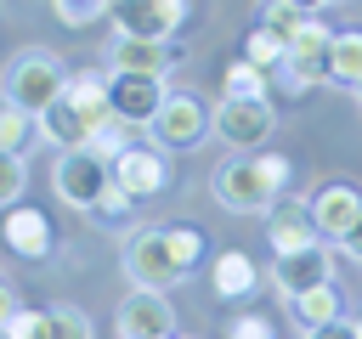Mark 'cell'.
<instances>
[{"instance_id":"cell-23","label":"cell","mask_w":362,"mask_h":339,"mask_svg":"<svg viewBox=\"0 0 362 339\" xmlns=\"http://www.w3.org/2000/svg\"><path fill=\"white\" fill-rule=\"evenodd\" d=\"M294 316H300L305 328H328V322H339V288L322 282V288L300 294V299H294Z\"/></svg>"},{"instance_id":"cell-32","label":"cell","mask_w":362,"mask_h":339,"mask_svg":"<svg viewBox=\"0 0 362 339\" xmlns=\"http://www.w3.org/2000/svg\"><path fill=\"white\" fill-rule=\"evenodd\" d=\"M40 322H45V311H28V305H17V316L0 328V339H40Z\"/></svg>"},{"instance_id":"cell-27","label":"cell","mask_w":362,"mask_h":339,"mask_svg":"<svg viewBox=\"0 0 362 339\" xmlns=\"http://www.w3.org/2000/svg\"><path fill=\"white\" fill-rule=\"evenodd\" d=\"M164 237H170V254H175L181 271H192L204 260V232L198 226H164Z\"/></svg>"},{"instance_id":"cell-6","label":"cell","mask_w":362,"mask_h":339,"mask_svg":"<svg viewBox=\"0 0 362 339\" xmlns=\"http://www.w3.org/2000/svg\"><path fill=\"white\" fill-rule=\"evenodd\" d=\"M328 51H334V28H328L322 17H305V23L288 34V51H283V79H288L294 90H305V85L328 79Z\"/></svg>"},{"instance_id":"cell-39","label":"cell","mask_w":362,"mask_h":339,"mask_svg":"<svg viewBox=\"0 0 362 339\" xmlns=\"http://www.w3.org/2000/svg\"><path fill=\"white\" fill-rule=\"evenodd\" d=\"M356 102H362V85H356Z\"/></svg>"},{"instance_id":"cell-11","label":"cell","mask_w":362,"mask_h":339,"mask_svg":"<svg viewBox=\"0 0 362 339\" xmlns=\"http://www.w3.org/2000/svg\"><path fill=\"white\" fill-rule=\"evenodd\" d=\"M322 282H334V266H328V249H322V243L294 249V254H272V288H277L288 305H294L300 294L322 288Z\"/></svg>"},{"instance_id":"cell-33","label":"cell","mask_w":362,"mask_h":339,"mask_svg":"<svg viewBox=\"0 0 362 339\" xmlns=\"http://www.w3.org/2000/svg\"><path fill=\"white\" fill-rule=\"evenodd\" d=\"M226 339H272V322L255 316V311H243L238 322H226Z\"/></svg>"},{"instance_id":"cell-41","label":"cell","mask_w":362,"mask_h":339,"mask_svg":"<svg viewBox=\"0 0 362 339\" xmlns=\"http://www.w3.org/2000/svg\"><path fill=\"white\" fill-rule=\"evenodd\" d=\"M170 339H175V333H170Z\"/></svg>"},{"instance_id":"cell-21","label":"cell","mask_w":362,"mask_h":339,"mask_svg":"<svg viewBox=\"0 0 362 339\" xmlns=\"http://www.w3.org/2000/svg\"><path fill=\"white\" fill-rule=\"evenodd\" d=\"M221 96H226V102H266V96H272V79H266L255 62L238 56V62L226 68V79H221Z\"/></svg>"},{"instance_id":"cell-20","label":"cell","mask_w":362,"mask_h":339,"mask_svg":"<svg viewBox=\"0 0 362 339\" xmlns=\"http://www.w3.org/2000/svg\"><path fill=\"white\" fill-rule=\"evenodd\" d=\"M328 85H345V90H356V85H362V28H334Z\"/></svg>"},{"instance_id":"cell-29","label":"cell","mask_w":362,"mask_h":339,"mask_svg":"<svg viewBox=\"0 0 362 339\" xmlns=\"http://www.w3.org/2000/svg\"><path fill=\"white\" fill-rule=\"evenodd\" d=\"M23 186H28V170H23V158L0 147V209H17V203H23Z\"/></svg>"},{"instance_id":"cell-26","label":"cell","mask_w":362,"mask_h":339,"mask_svg":"<svg viewBox=\"0 0 362 339\" xmlns=\"http://www.w3.org/2000/svg\"><path fill=\"white\" fill-rule=\"evenodd\" d=\"M283 51H288V40H283V34H272V28H255V34L243 40V62H255L260 73L283 68Z\"/></svg>"},{"instance_id":"cell-38","label":"cell","mask_w":362,"mask_h":339,"mask_svg":"<svg viewBox=\"0 0 362 339\" xmlns=\"http://www.w3.org/2000/svg\"><path fill=\"white\" fill-rule=\"evenodd\" d=\"M288 6H294V11H300V17H311V11H322V6H328V0H288Z\"/></svg>"},{"instance_id":"cell-30","label":"cell","mask_w":362,"mask_h":339,"mask_svg":"<svg viewBox=\"0 0 362 339\" xmlns=\"http://www.w3.org/2000/svg\"><path fill=\"white\" fill-rule=\"evenodd\" d=\"M300 23H305V17H300L288 0H266V6H260V28H272V34H283V40H288Z\"/></svg>"},{"instance_id":"cell-10","label":"cell","mask_w":362,"mask_h":339,"mask_svg":"<svg viewBox=\"0 0 362 339\" xmlns=\"http://www.w3.org/2000/svg\"><path fill=\"white\" fill-rule=\"evenodd\" d=\"M113 186L130 192V198H158L170 186V153L164 147H141V141L124 147L113 158Z\"/></svg>"},{"instance_id":"cell-9","label":"cell","mask_w":362,"mask_h":339,"mask_svg":"<svg viewBox=\"0 0 362 339\" xmlns=\"http://www.w3.org/2000/svg\"><path fill=\"white\" fill-rule=\"evenodd\" d=\"M272 124H277L272 102H226V96L215 102V136L226 147H238V153H255L272 136Z\"/></svg>"},{"instance_id":"cell-2","label":"cell","mask_w":362,"mask_h":339,"mask_svg":"<svg viewBox=\"0 0 362 339\" xmlns=\"http://www.w3.org/2000/svg\"><path fill=\"white\" fill-rule=\"evenodd\" d=\"M209 192H215V203L232 209V215H272V209H277V192H272V181L260 175V158H255V153H238V158L215 164Z\"/></svg>"},{"instance_id":"cell-19","label":"cell","mask_w":362,"mask_h":339,"mask_svg":"<svg viewBox=\"0 0 362 339\" xmlns=\"http://www.w3.org/2000/svg\"><path fill=\"white\" fill-rule=\"evenodd\" d=\"M62 96H68V102H74V107H79L90 124H102V119L113 113V107H107V73H96V68H74Z\"/></svg>"},{"instance_id":"cell-35","label":"cell","mask_w":362,"mask_h":339,"mask_svg":"<svg viewBox=\"0 0 362 339\" xmlns=\"http://www.w3.org/2000/svg\"><path fill=\"white\" fill-rule=\"evenodd\" d=\"M305 339H362V328L339 316V322H328V328H305Z\"/></svg>"},{"instance_id":"cell-17","label":"cell","mask_w":362,"mask_h":339,"mask_svg":"<svg viewBox=\"0 0 362 339\" xmlns=\"http://www.w3.org/2000/svg\"><path fill=\"white\" fill-rule=\"evenodd\" d=\"M90 130H96V124H90L68 96H57V102L40 113V141H51V147H62V153H79V147L90 141Z\"/></svg>"},{"instance_id":"cell-12","label":"cell","mask_w":362,"mask_h":339,"mask_svg":"<svg viewBox=\"0 0 362 339\" xmlns=\"http://www.w3.org/2000/svg\"><path fill=\"white\" fill-rule=\"evenodd\" d=\"M113 328H119V339H170L175 311H170L164 294H153V288H130V294L119 299V311H113Z\"/></svg>"},{"instance_id":"cell-7","label":"cell","mask_w":362,"mask_h":339,"mask_svg":"<svg viewBox=\"0 0 362 339\" xmlns=\"http://www.w3.org/2000/svg\"><path fill=\"white\" fill-rule=\"evenodd\" d=\"M164 96H170V90H164V79H153V73H107V107H113V119H124L130 130H153Z\"/></svg>"},{"instance_id":"cell-34","label":"cell","mask_w":362,"mask_h":339,"mask_svg":"<svg viewBox=\"0 0 362 339\" xmlns=\"http://www.w3.org/2000/svg\"><path fill=\"white\" fill-rule=\"evenodd\" d=\"M255 158H260V175L272 181V192H283V186H288V175H294V170H288V158H283V153H255Z\"/></svg>"},{"instance_id":"cell-13","label":"cell","mask_w":362,"mask_h":339,"mask_svg":"<svg viewBox=\"0 0 362 339\" xmlns=\"http://www.w3.org/2000/svg\"><path fill=\"white\" fill-rule=\"evenodd\" d=\"M311 220H317L322 237L339 243V237L362 220V186H351V181H328V186H317V192H311Z\"/></svg>"},{"instance_id":"cell-22","label":"cell","mask_w":362,"mask_h":339,"mask_svg":"<svg viewBox=\"0 0 362 339\" xmlns=\"http://www.w3.org/2000/svg\"><path fill=\"white\" fill-rule=\"evenodd\" d=\"M34 141H40V119H34V113H23V107H11V102H0V147L23 158Z\"/></svg>"},{"instance_id":"cell-4","label":"cell","mask_w":362,"mask_h":339,"mask_svg":"<svg viewBox=\"0 0 362 339\" xmlns=\"http://www.w3.org/2000/svg\"><path fill=\"white\" fill-rule=\"evenodd\" d=\"M209 130H215V107L198 90H170L164 107H158V119H153V141L158 147H181V153L198 147Z\"/></svg>"},{"instance_id":"cell-16","label":"cell","mask_w":362,"mask_h":339,"mask_svg":"<svg viewBox=\"0 0 362 339\" xmlns=\"http://www.w3.org/2000/svg\"><path fill=\"white\" fill-rule=\"evenodd\" d=\"M113 73H153V79H164L170 68H175V51H170V40H113Z\"/></svg>"},{"instance_id":"cell-25","label":"cell","mask_w":362,"mask_h":339,"mask_svg":"<svg viewBox=\"0 0 362 339\" xmlns=\"http://www.w3.org/2000/svg\"><path fill=\"white\" fill-rule=\"evenodd\" d=\"M136 136H141V130H130L124 119H113V113H107V119H102V124L90 130V141H85V147H90L96 158H107V164H113V158H119L124 147H136Z\"/></svg>"},{"instance_id":"cell-36","label":"cell","mask_w":362,"mask_h":339,"mask_svg":"<svg viewBox=\"0 0 362 339\" xmlns=\"http://www.w3.org/2000/svg\"><path fill=\"white\" fill-rule=\"evenodd\" d=\"M11 316H17V294H11V282L0 277V328H6Z\"/></svg>"},{"instance_id":"cell-37","label":"cell","mask_w":362,"mask_h":339,"mask_svg":"<svg viewBox=\"0 0 362 339\" xmlns=\"http://www.w3.org/2000/svg\"><path fill=\"white\" fill-rule=\"evenodd\" d=\"M339 249H345V254H351V260H362V220H356V226H351V232H345V237H339Z\"/></svg>"},{"instance_id":"cell-8","label":"cell","mask_w":362,"mask_h":339,"mask_svg":"<svg viewBox=\"0 0 362 339\" xmlns=\"http://www.w3.org/2000/svg\"><path fill=\"white\" fill-rule=\"evenodd\" d=\"M107 17L124 40H170L187 23V0H113Z\"/></svg>"},{"instance_id":"cell-24","label":"cell","mask_w":362,"mask_h":339,"mask_svg":"<svg viewBox=\"0 0 362 339\" xmlns=\"http://www.w3.org/2000/svg\"><path fill=\"white\" fill-rule=\"evenodd\" d=\"M40 339H96V328L79 305H51L45 322H40Z\"/></svg>"},{"instance_id":"cell-15","label":"cell","mask_w":362,"mask_h":339,"mask_svg":"<svg viewBox=\"0 0 362 339\" xmlns=\"http://www.w3.org/2000/svg\"><path fill=\"white\" fill-rule=\"evenodd\" d=\"M266 237H272V254H294V249L322 243V232L311 220V203H277L266 215Z\"/></svg>"},{"instance_id":"cell-28","label":"cell","mask_w":362,"mask_h":339,"mask_svg":"<svg viewBox=\"0 0 362 339\" xmlns=\"http://www.w3.org/2000/svg\"><path fill=\"white\" fill-rule=\"evenodd\" d=\"M107 6L113 0H51V11H57L62 28H90L96 17H107Z\"/></svg>"},{"instance_id":"cell-31","label":"cell","mask_w":362,"mask_h":339,"mask_svg":"<svg viewBox=\"0 0 362 339\" xmlns=\"http://www.w3.org/2000/svg\"><path fill=\"white\" fill-rule=\"evenodd\" d=\"M130 209H136V198H130V192H119V186H107V192H102V203H96L90 215H96V220H113V226H119V220H130Z\"/></svg>"},{"instance_id":"cell-14","label":"cell","mask_w":362,"mask_h":339,"mask_svg":"<svg viewBox=\"0 0 362 339\" xmlns=\"http://www.w3.org/2000/svg\"><path fill=\"white\" fill-rule=\"evenodd\" d=\"M0 237H6V249H11L17 260H45V254H51V243H57V232H51L45 209H28V203L6 209V220H0Z\"/></svg>"},{"instance_id":"cell-1","label":"cell","mask_w":362,"mask_h":339,"mask_svg":"<svg viewBox=\"0 0 362 339\" xmlns=\"http://www.w3.org/2000/svg\"><path fill=\"white\" fill-rule=\"evenodd\" d=\"M68 73H74V68H68L57 51H40V45H34V51H23V56L6 68V102L40 119V113L68 90Z\"/></svg>"},{"instance_id":"cell-18","label":"cell","mask_w":362,"mask_h":339,"mask_svg":"<svg viewBox=\"0 0 362 339\" xmlns=\"http://www.w3.org/2000/svg\"><path fill=\"white\" fill-rule=\"evenodd\" d=\"M209 288H215V299H249V294L260 288V266H255L243 249H226V254H215V266H209Z\"/></svg>"},{"instance_id":"cell-3","label":"cell","mask_w":362,"mask_h":339,"mask_svg":"<svg viewBox=\"0 0 362 339\" xmlns=\"http://www.w3.org/2000/svg\"><path fill=\"white\" fill-rule=\"evenodd\" d=\"M119 266H124L130 288H153V294H164L170 282H181V277H187V271L175 266V254H170L164 226H136V232H124Z\"/></svg>"},{"instance_id":"cell-5","label":"cell","mask_w":362,"mask_h":339,"mask_svg":"<svg viewBox=\"0 0 362 339\" xmlns=\"http://www.w3.org/2000/svg\"><path fill=\"white\" fill-rule=\"evenodd\" d=\"M51 186H57V198H62L68 209H96V203H102V192L113 186V164H107V158H96L90 147L62 153V158H57V170H51Z\"/></svg>"},{"instance_id":"cell-40","label":"cell","mask_w":362,"mask_h":339,"mask_svg":"<svg viewBox=\"0 0 362 339\" xmlns=\"http://www.w3.org/2000/svg\"><path fill=\"white\" fill-rule=\"evenodd\" d=\"M356 328H362V316H356Z\"/></svg>"}]
</instances>
